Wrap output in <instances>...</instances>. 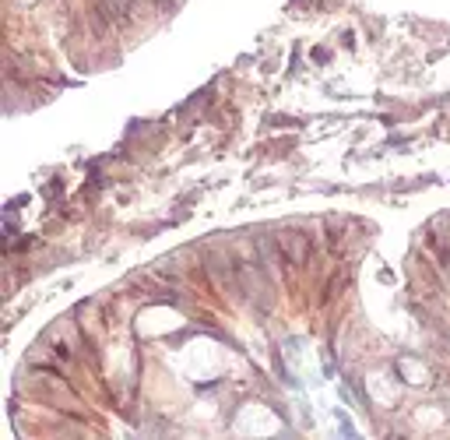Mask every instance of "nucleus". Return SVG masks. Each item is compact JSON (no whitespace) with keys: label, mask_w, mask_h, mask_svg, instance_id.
<instances>
[{"label":"nucleus","mask_w":450,"mask_h":440,"mask_svg":"<svg viewBox=\"0 0 450 440\" xmlns=\"http://www.w3.org/2000/svg\"><path fill=\"white\" fill-rule=\"evenodd\" d=\"M99 11H102L109 21H127V18H130V0H102Z\"/></svg>","instance_id":"2"},{"label":"nucleus","mask_w":450,"mask_h":440,"mask_svg":"<svg viewBox=\"0 0 450 440\" xmlns=\"http://www.w3.org/2000/svg\"><path fill=\"white\" fill-rule=\"evenodd\" d=\"M282 254L292 261V264H306L309 257V239L299 232H282Z\"/></svg>","instance_id":"1"}]
</instances>
